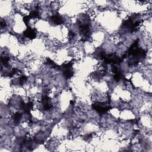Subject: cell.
Returning a JSON list of instances; mask_svg holds the SVG:
<instances>
[{"label": "cell", "instance_id": "6da1fadb", "mask_svg": "<svg viewBox=\"0 0 152 152\" xmlns=\"http://www.w3.org/2000/svg\"><path fill=\"white\" fill-rule=\"evenodd\" d=\"M93 108L99 114L103 115L106 113L111 107L109 106L104 104V103L96 102L93 104Z\"/></svg>", "mask_w": 152, "mask_h": 152}, {"label": "cell", "instance_id": "7a4b0ae2", "mask_svg": "<svg viewBox=\"0 0 152 152\" xmlns=\"http://www.w3.org/2000/svg\"><path fill=\"white\" fill-rule=\"evenodd\" d=\"M49 23L50 24L53 26H58L61 24H63L64 20L58 14H55L52 15L49 19Z\"/></svg>", "mask_w": 152, "mask_h": 152}, {"label": "cell", "instance_id": "3957f363", "mask_svg": "<svg viewBox=\"0 0 152 152\" xmlns=\"http://www.w3.org/2000/svg\"><path fill=\"white\" fill-rule=\"evenodd\" d=\"M24 36L30 39H34L36 37V32L35 30L31 28L30 26L27 27V28L23 33Z\"/></svg>", "mask_w": 152, "mask_h": 152}, {"label": "cell", "instance_id": "277c9868", "mask_svg": "<svg viewBox=\"0 0 152 152\" xmlns=\"http://www.w3.org/2000/svg\"><path fill=\"white\" fill-rule=\"evenodd\" d=\"M12 120L14 121V123L16 125L18 124L20 122L21 118V114L20 112H16L15 113H14V115H12Z\"/></svg>", "mask_w": 152, "mask_h": 152}, {"label": "cell", "instance_id": "5b68a950", "mask_svg": "<svg viewBox=\"0 0 152 152\" xmlns=\"http://www.w3.org/2000/svg\"><path fill=\"white\" fill-rule=\"evenodd\" d=\"M28 17L30 19H35V18H38L39 17V12L37 10H33L31 11L28 15Z\"/></svg>", "mask_w": 152, "mask_h": 152}]
</instances>
